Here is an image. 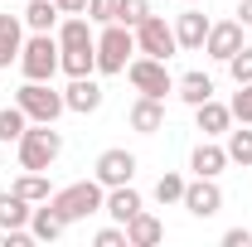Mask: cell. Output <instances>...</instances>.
<instances>
[{"label":"cell","instance_id":"1","mask_svg":"<svg viewBox=\"0 0 252 247\" xmlns=\"http://www.w3.org/2000/svg\"><path fill=\"white\" fill-rule=\"evenodd\" d=\"M63 155V136L54 131V122H34L20 136V170H49Z\"/></svg>","mask_w":252,"mask_h":247},{"label":"cell","instance_id":"2","mask_svg":"<svg viewBox=\"0 0 252 247\" xmlns=\"http://www.w3.org/2000/svg\"><path fill=\"white\" fill-rule=\"evenodd\" d=\"M102 185L97 180H78V185H68V189H59L49 204L63 214V223H83V218H93V214H102Z\"/></svg>","mask_w":252,"mask_h":247},{"label":"cell","instance_id":"3","mask_svg":"<svg viewBox=\"0 0 252 247\" xmlns=\"http://www.w3.org/2000/svg\"><path fill=\"white\" fill-rule=\"evenodd\" d=\"M15 107H20L30 122H59L63 112H68L63 93H54L49 83H30V78H25V88L15 93Z\"/></svg>","mask_w":252,"mask_h":247},{"label":"cell","instance_id":"4","mask_svg":"<svg viewBox=\"0 0 252 247\" xmlns=\"http://www.w3.org/2000/svg\"><path fill=\"white\" fill-rule=\"evenodd\" d=\"M20 68H25L30 83H49V78L59 73V39H54V34H34V39H25Z\"/></svg>","mask_w":252,"mask_h":247},{"label":"cell","instance_id":"5","mask_svg":"<svg viewBox=\"0 0 252 247\" xmlns=\"http://www.w3.org/2000/svg\"><path fill=\"white\" fill-rule=\"evenodd\" d=\"M131 54H136V34L112 20V25L102 30V39H97V68H102V73H126Z\"/></svg>","mask_w":252,"mask_h":247},{"label":"cell","instance_id":"6","mask_svg":"<svg viewBox=\"0 0 252 247\" xmlns=\"http://www.w3.org/2000/svg\"><path fill=\"white\" fill-rule=\"evenodd\" d=\"M126 78H131V88L141 97H160L165 102V93H175V78H170V68H165V59H131L126 63Z\"/></svg>","mask_w":252,"mask_h":247},{"label":"cell","instance_id":"7","mask_svg":"<svg viewBox=\"0 0 252 247\" xmlns=\"http://www.w3.org/2000/svg\"><path fill=\"white\" fill-rule=\"evenodd\" d=\"M136 49H141L146 59H170V54L180 49V39H175V30H170L160 15H146V20L136 25Z\"/></svg>","mask_w":252,"mask_h":247},{"label":"cell","instance_id":"8","mask_svg":"<svg viewBox=\"0 0 252 247\" xmlns=\"http://www.w3.org/2000/svg\"><path fill=\"white\" fill-rule=\"evenodd\" d=\"M131 175H136V155L131 151H102L97 155V185L102 189L131 185Z\"/></svg>","mask_w":252,"mask_h":247},{"label":"cell","instance_id":"9","mask_svg":"<svg viewBox=\"0 0 252 247\" xmlns=\"http://www.w3.org/2000/svg\"><path fill=\"white\" fill-rule=\"evenodd\" d=\"M180 204H185L194 218H214V214L223 209V189L214 185V180H204V175H199L194 185H185V199H180Z\"/></svg>","mask_w":252,"mask_h":247},{"label":"cell","instance_id":"10","mask_svg":"<svg viewBox=\"0 0 252 247\" xmlns=\"http://www.w3.org/2000/svg\"><path fill=\"white\" fill-rule=\"evenodd\" d=\"M243 49V25L238 20H223V25H209V39H204V54L209 59H219V63H228L233 54Z\"/></svg>","mask_w":252,"mask_h":247},{"label":"cell","instance_id":"11","mask_svg":"<svg viewBox=\"0 0 252 247\" xmlns=\"http://www.w3.org/2000/svg\"><path fill=\"white\" fill-rule=\"evenodd\" d=\"M63 102H68V112H83V117H88V112L102 107V88L93 83V73H88V78H73V83L63 88Z\"/></svg>","mask_w":252,"mask_h":247},{"label":"cell","instance_id":"12","mask_svg":"<svg viewBox=\"0 0 252 247\" xmlns=\"http://www.w3.org/2000/svg\"><path fill=\"white\" fill-rule=\"evenodd\" d=\"M160 238H165V228H160V218L156 214H141L136 218H126V247H156Z\"/></svg>","mask_w":252,"mask_h":247},{"label":"cell","instance_id":"13","mask_svg":"<svg viewBox=\"0 0 252 247\" xmlns=\"http://www.w3.org/2000/svg\"><path fill=\"white\" fill-rule=\"evenodd\" d=\"M175 39H180V49H204V39H209L204 10H185V15L175 20Z\"/></svg>","mask_w":252,"mask_h":247},{"label":"cell","instance_id":"14","mask_svg":"<svg viewBox=\"0 0 252 247\" xmlns=\"http://www.w3.org/2000/svg\"><path fill=\"white\" fill-rule=\"evenodd\" d=\"M102 209H107V214H112V218H117V223L126 228V218H136V214H141V194H136L131 185H117L112 194H107V199H102Z\"/></svg>","mask_w":252,"mask_h":247},{"label":"cell","instance_id":"15","mask_svg":"<svg viewBox=\"0 0 252 247\" xmlns=\"http://www.w3.org/2000/svg\"><path fill=\"white\" fill-rule=\"evenodd\" d=\"M20 49H25L20 15H0V68H10V63L20 59Z\"/></svg>","mask_w":252,"mask_h":247},{"label":"cell","instance_id":"16","mask_svg":"<svg viewBox=\"0 0 252 247\" xmlns=\"http://www.w3.org/2000/svg\"><path fill=\"white\" fill-rule=\"evenodd\" d=\"M131 126H136L141 136H156L160 126H165V107H160V97H141V102L131 107Z\"/></svg>","mask_w":252,"mask_h":247},{"label":"cell","instance_id":"17","mask_svg":"<svg viewBox=\"0 0 252 247\" xmlns=\"http://www.w3.org/2000/svg\"><path fill=\"white\" fill-rule=\"evenodd\" d=\"M59 0H30V10H25V25H30L34 34H54L59 30Z\"/></svg>","mask_w":252,"mask_h":247},{"label":"cell","instance_id":"18","mask_svg":"<svg viewBox=\"0 0 252 247\" xmlns=\"http://www.w3.org/2000/svg\"><path fill=\"white\" fill-rule=\"evenodd\" d=\"M59 49H97V39H93V30H88L83 15H68L59 25Z\"/></svg>","mask_w":252,"mask_h":247},{"label":"cell","instance_id":"19","mask_svg":"<svg viewBox=\"0 0 252 247\" xmlns=\"http://www.w3.org/2000/svg\"><path fill=\"white\" fill-rule=\"evenodd\" d=\"M63 228H68V223H63V214L54 209V204L30 214V233L39 238V243H54V238H63Z\"/></svg>","mask_w":252,"mask_h":247},{"label":"cell","instance_id":"20","mask_svg":"<svg viewBox=\"0 0 252 247\" xmlns=\"http://www.w3.org/2000/svg\"><path fill=\"white\" fill-rule=\"evenodd\" d=\"M30 199H20L15 189L10 194H0V228H30Z\"/></svg>","mask_w":252,"mask_h":247},{"label":"cell","instance_id":"21","mask_svg":"<svg viewBox=\"0 0 252 247\" xmlns=\"http://www.w3.org/2000/svg\"><path fill=\"white\" fill-rule=\"evenodd\" d=\"M194 112H199V131H204V136H223V131H228V122H233V112H228V107H219L214 97H209V102H199Z\"/></svg>","mask_w":252,"mask_h":247},{"label":"cell","instance_id":"22","mask_svg":"<svg viewBox=\"0 0 252 247\" xmlns=\"http://www.w3.org/2000/svg\"><path fill=\"white\" fill-rule=\"evenodd\" d=\"M175 93L185 97L189 107H199V102H209V97H214V78H209V73H185V78L175 83Z\"/></svg>","mask_w":252,"mask_h":247},{"label":"cell","instance_id":"23","mask_svg":"<svg viewBox=\"0 0 252 247\" xmlns=\"http://www.w3.org/2000/svg\"><path fill=\"white\" fill-rule=\"evenodd\" d=\"M223 165H228V151H223V146H209V141H204V146L194 151V175H204V180H219Z\"/></svg>","mask_w":252,"mask_h":247},{"label":"cell","instance_id":"24","mask_svg":"<svg viewBox=\"0 0 252 247\" xmlns=\"http://www.w3.org/2000/svg\"><path fill=\"white\" fill-rule=\"evenodd\" d=\"M59 68L68 78H88L97 68V49H59Z\"/></svg>","mask_w":252,"mask_h":247},{"label":"cell","instance_id":"25","mask_svg":"<svg viewBox=\"0 0 252 247\" xmlns=\"http://www.w3.org/2000/svg\"><path fill=\"white\" fill-rule=\"evenodd\" d=\"M25 131H30V117H25L20 107H0V146H5V141H15V146H20V136H25Z\"/></svg>","mask_w":252,"mask_h":247},{"label":"cell","instance_id":"26","mask_svg":"<svg viewBox=\"0 0 252 247\" xmlns=\"http://www.w3.org/2000/svg\"><path fill=\"white\" fill-rule=\"evenodd\" d=\"M15 194L30 199V204H49V199H54V194H49V180H44L39 170H25V180L15 185Z\"/></svg>","mask_w":252,"mask_h":247},{"label":"cell","instance_id":"27","mask_svg":"<svg viewBox=\"0 0 252 247\" xmlns=\"http://www.w3.org/2000/svg\"><path fill=\"white\" fill-rule=\"evenodd\" d=\"M146 15H151V5H146V0H117V25H126V30H136Z\"/></svg>","mask_w":252,"mask_h":247},{"label":"cell","instance_id":"28","mask_svg":"<svg viewBox=\"0 0 252 247\" xmlns=\"http://www.w3.org/2000/svg\"><path fill=\"white\" fill-rule=\"evenodd\" d=\"M156 199H160V204H180V199H185V180L165 170V175L156 180Z\"/></svg>","mask_w":252,"mask_h":247},{"label":"cell","instance_id":"29","mask_svg":"<svg viewBox=\"0 0 252 247\" xmlns=\"http://www.w3.org/2000/svg\"><path fill=\"white\" fill-rule=\"evenodd\" d=\"M228 160L252 165V131H228Z\"/></svg>","mask_w":252,"mask_h":247},{"label":"cell","instance_id":"30","mask_svg":"<svg viewBox=\"0 0 252 247\" xmlns=\"http://www.w3.org/2000/svg\"><path fill=\"white\" fill-rule=\"evenodd\" d=\"M228 68H233V83H252V49H248V44L228 59Z\"/></svg>","mask_w":252,"mask_h":247},{"label":"cell","instance_id":"31","mask_svg":"<svg viewBox=\"0 0 252 247\" xmlns=\"http://www.w3.org/2000/svg\"><path fill=\"white\" fill-rule=\"evenodd\" d=\"M228 112H233L243 126L252 122V83H238V97H233V107H228Z\"/></svg>","mask_w":252,"mask_h":247},{"label":"cell","instance_id":"32","mask_svg":"<svg viewBox=\"0 0 252 247\" xmlns=\"http://www.w3.org/2000/svg\"><path fill=\"white\" fill-rule=\"evenodd\" d=\"M88 20L112 25V20H117V0H88Z\"/></svg>","mask_w":252,"mask_h":247},{"label":"cell","instance_id":"33","mask_svg":"<svg viewBox=\"0 0 252 247\" xmlns=\"http://www.w3.org/2000/svg\"><path fill=\"white\" fill-rule=\"evenodd\" d=\"M93 243H97V247H126V228H102Z\"/></svg>","mask_w":252,"mask_h":247},{"label":"cell","instance_id":"34","mask_svg":"<svg viewBox=\"0 0 252 247\" xmlns=\"http://www.w3.org/2000/svg\"><path fill=\"white\" fill-rule=\"evenodd\" d=\"M248 243H252L248 228H228V233H223V247H248Z\"/></svg>","mask_w":252,"mask_h":247},{"label":"cell","instance_id":"35","mask_svg":"<svg viewBox=\"0 0 252 247\" xmlns=\"http://www.w3.org/2000/svg\"><path fill=\"white\" fill-rule=\"evenodd\" d=\"M63 15H88V0H59Z\"/></svg>","mask_w":252,"mask_h":247},{"label":"cell","instance_id":"36","mask_svg":"<svg viewBox=\"0 0 252 247\" xmlns=\"http://www.w3.org/2000/svg\"><path fill=\"white\" fill-rule=\"evenodd\" d=\"M238 25H243V30H252V0H243V10H238Z\"/></svg>","mask_w":252,"mask_h":247},{"label":"cell","instance_id":"37","mask_svg":"<svg viewBox=\"0 0 252 247\" xmlns=\"http://www.w3.org/2000/svg\"><path fill=\"white\" fill-rule=\"evenodd\" d=\"M0 170H5V160H0Z\"/></svg>","mask_w":252,"mask_h":247},{"label":"cell","instance_id":"38","mask_svg":"<svg viewBox=\"0 0 252 247\" xmlns=\"http://www.w3.org/2000/svg\"><path fill=\"white\" fill-rule=\"evenodd\" d=\"M189 5H199V0H189Z\"/></svg>","mask_w":252,"mask_h":247}]
</instances>
